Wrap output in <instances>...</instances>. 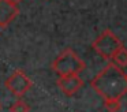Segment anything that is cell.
<instances>
[{"mask_svg":"<svg viewBox=\"0 0 127 112\" xmlns=\"http://www.w3.org/2000/svg\"><path fill=\"white\" fill-rule=\"evenodd\" d=\"M19 14L17 4L10 0H0V27H6Z\"/></svg>","mask_w":127,"mask_h":112,"instance_id":"8992f818","label":"cell"},{"mask_svg":"<svg viewBox=\"0 0 127 112\" xmlns=\"http://www.w3.org/2000/svg\"><path fill=\"white\" fill-rule=\"evenodd\" d=\"M52 70L59 76L72 75V74H79L85 70V62L72 51L71 48H67L63 51L52 63Z\"/></svg>","mask_w":127,"mask_h":112,"instance_id":"7a4b0ae2","label":"cell"},{"mask_svg":"<svg viewBox=\"0 0 127 112\" xmlns=\"http://www.w3.org/2000/svg\"><path fill=\"white\" fill-rule=\"evenodd\" d=\"M8 112H30V107H29L22 98H18V100L10 107Z\"/></svg>","mask_w":127,"mask_h":112,"instance_id":"ba28073f","label":"cell"},{"mask_svg":"<svg viewBox=\"0 0 127 112\" xmlns=\"http://www.w3.org/2000/svg\"><path fill=\"white\" fill-rule=\"evenodd\" d=\"M58 86L66 96L71 97V96L77 94L83 86V81L78 74H72V75H66V76H59L58 79Z\"/></svg>","mask_w":127,"mask_h":112,"instance_id":"5b68a950","label":"cell"},{"mask_svg":"<svg viewBox=\"0 0 127 112\" xmlns=\"http://www.w3.org/2000/svg\"><path fill=\"white\" fill-rule=\"evenodd\" d=\"M0 111H1V104H0Z\"/></svg>","mask_w":127,"mask_h":112,"instance_id":"8fae6325","label":"cell"},{"mask_svg":"<svg viewBox=\"0 0 127 112\" xmlns=\"http://www.w3.org/2000/svg\"><path fill=\"white\" fill-rule=\"evenodd\" d=\"M92 87L104 100H120L127 93L126 73L115 63L105 66L90 82Z\"/></svg>","mask_w":127,"mask_h":112,"instance_id":"6da1fadb","label":"cell"},{"mask_svg":"<svg viewBox=\"0 0 127 112\" xmlns=\"http://www.w3.org/2000/svg\"><path fill=\"white\" fill-rule=\"evenodd\" d=\"M10 1H12V3H15V4H17V3H19L21 0H10Z\"/></svg>","mask_w":127,"mask_h":112,"instance_id":"30bf717a","label":"cell"},{"mask_svg":"<svg viewBox=\"0 0 127 112\" xmlns=\"http://www.w3.org/2000/svg\"><path fill=\"white\" fill-rule=\"evenodd\" d=\"M126 78H127V73H126Z\"/></svg>","mask_w":127,"mask_h":112,"instance_id":"7c38bea8","label":"cell"},{"mask_svg":"<svg viewBox=\"0 0 127 112\" xmlns=\"http://www.w3.org/2000/svg\"><path fill=\"white\" fill-rule=\"evenodd\" d=\"M112 63H115L118 67L123 68V67H127V49L124 46L119 48L118 51L115 52V55L112 56Z\"/></svg>","mask_w":127,"mask_h":112,"instance_id":"52a82bcc","label":"cell"},{"mask_svg":"<svg viewBox=\"0 0 127 112\" xmlns=\"http://www.w3.org/2000/svg\"><path fill=\"white\" fill-rule=\"evenodd\" d=\"M104 107L107 112H119L122 108L120 100H104Z\"/></svg>","mask_w":127,"mask_h":112,"instance_id":"9c48e42d","label":"cell"},{"mask_svg":"<svg viewBox=\"0 0 127 112\" xmlns=\"http://www.w3.org/2000/svg\"><path fill=\"white\" fill-rule=\"evenodd\" d=\"M33 86L32 79L26 75L23 70H15L8 78L6 79V87L8 92H11L15 97L21 98L29 92Z\"/></svg>","mask_w":127,"mask_h":112,"instance_id":"277c9868","label":"cell"},{"mask_svg":"<svg viewBox=\"0 0 127 112\" xmlns=\"http://www.w3.org/2000/svg\"><path fill=\"white\" fill-rule=\"evenodd\" d=\"M93 49L105 60H111L115 52L123 46L120 38L111 30H104L92 44Z\"/></svg>","mask_w":127,"mask_h":112,"instance_id":"3957f363","label":"cell"}]
</instances>
